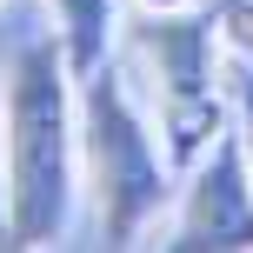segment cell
Returning a JSON list of instances; mask_svg holds the SVG:
<instances>
[{"mask_svg":"<svg viewBox=\"0 0 253 253\" xmlns=\"http://www.w3.org/2000/svg\"><path fill=\"white\" fill-rule=\"evenodd\" d=\"M7 247H60L80 207V74L34 34L7 67Z\"/></svg>","mask_w":253,"mask_h":253,"instance_id":"obj_1","label":"cell"},{"mask_svg":"<svg viewBox=\"0 0 253 253\" xmlns=\"http://www.w3.org/2000/svg\"><path fill=\"white\" fill-rule=\"evenodd\" d=\"M173 153L140 100L133 67L100 60L80 74V187L93 200V227L107 247H140L173 200Z\"/></svg>","mask_w":253,"mask_h":253,"instance_id":"obj_2","label":"cell"},{"mask_svg":"<svg viewBox=\"0 0 253 253\" xmlns=\"http://www.w3.org/2000/svg\"><path fill=\"white\" fill-rule=\"evenodd\" d=\"M126 67L147 80V100H153V120L167 133V153L187 173L233 126V100H227L233 47L220 34V13H207L200 0L193 7H167V13H133Z\"/></svg>","mask_w":253,"mask_h":253,"instance_id":"obj_3","label":"cell"},{"mask_svg":"<svg viewBox=\"0 0 253 253\" xmlns=\"http://www.w3.org/2000/svg\"><path fill=\"white\" fill-rule=\"evenodd\" d=\"M160 247H220V253L253 247V167L233 126L187 167V187L173 200Z\"/></svg>","mask_w":253,"mask_h":253,"instance_id":"obj_4","label":"cell"},{"mask_svg":"<svg viewBox=\"0 0 253 253\" xmlns=\"http://www.w3.org/2000/svg\"><path fill=\"white\" fill-rule=\"evenodd\" d=\"M53 20V40H60L67 67L74 74H93L100 60H114L120 47V7L126 0H40Z\"/></svg>","mask_w":253,"mask_h":253,"instance_id":"obj_5","label":"cell"},{"mask_svg":"<svg viewBox=\"0 0 253 253\" xmlns=\"http://www.w3.org/2000/svg\"><path fill=\"white\" fill-rule=\"evenodd\" d=\"M227 100H233V133H240L247 167H253V60H233L227 67Z\"/></svg>","mask_w":253,"mask_h":253,"instance_id":"obj_6","label":"cell"},{"mask_svg":"<svg viewBox=\"0 0 253 253\" xmlns=\"http://www.w3.org/2000/svg\"><path fill=\"white\" fill-rule=\"evenodd\" d=\"M220 34H227L233 60H253V0H220Z\"/></svg>","mask_w":253,"mask_h":253,"instance_id":"obj_7","label":"cell"},{"mask_svg":"<svg viewBox=\"0 0 253 253\" xmlns=\"http://www.w3.org/2000/svg\"><path fill=\"white\" fill-rule=\"evenodd\" d=\"M0 240H7V93H0Z\"/></svg>","mask_w":253,"mask_h":253,"instance_id":"obj_8","label":"cell"},{"mask_svg":"<svg viewBox=\"0 0 253 253\" xmlns=\"http://www.w3.org/2000/svg\"><path fill=\"white\" fill-rule=\"evenodd\" d=\"M133 13H167V7H193V0H126Z\"/></svg>","mask_w":253,"mask_h":253,"instance_id":"obj_9","label":"cell"}]
</instances>
